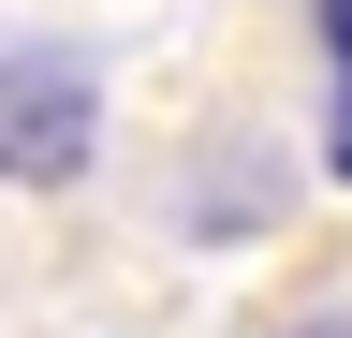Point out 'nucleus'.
Listing matches in <instances>:
<instances>
[{"label": "nucleus", "instance_id": "nucleus-1", "mask_svg": "<svg viewBox=\"0 0 352 338\" xmlns=\"http://www.w3.org/2000/svg\"><path fill=\"white\" fill-rule=\"evenodd\" d=\"M103 147V74L74 45H0V191H74Z\"/></svg>", "mask_w": 352, "mask_h": 338}, {"label": "nucleus", "instance_id": "nucleus-2", "mask_svg": "<svg viewBox=\"0 0 352 338\" xmlns=\"http://www.w3.org/2000/svg\"><path fill=\"white\" fill-rule=\"evenodd\" d=\"M308 30H323V59L352 74V0H308Z\"/></svg>", "mask_w": 352, "mask_h": 338}, {"label": "nucleus", "instance_id": "nucleus-3", "mask_svg": "<svg viewBox=\"0 0 352 338\" xmlns=\"http://www.w3.org/2000/svg\"><path fill=\"white\" fill-rule=\"evenodd\" d=\"M323 162H338V177H352V74H338V133H323Z\"/></svg>", "mask_w": 352, "mask_h": 338}, {"label": "nucleus", "instance_id": "nucleus-4", "mask_svg": "<svg viewBox=\"0 0 352 338\" xmlns=\"http://www.w3.org/2000/svg\"><path fill=\"white\" fill-rule=\"evenodd\" d=\"M294 338H352V324H294Z\"/></svg>", "mask_w": 352, "mask_h": 338}]
</instances>
